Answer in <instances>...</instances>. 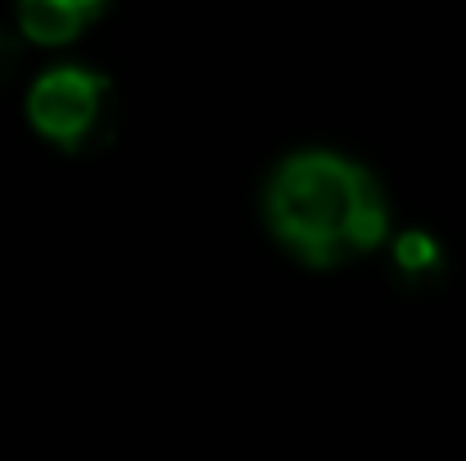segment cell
<instances>
[{"mask_svg":"<svg viewBox=\"0 0 466 461\" xmlns=\"http://www.w3.org/2000/svg\"><path fill=\"white\" fill-rule=\"evenodd\" d=\"M385 195L376 176L339 154H290L268 181L272 236L312 267H335L385 240Z\"/></svg>","mask_w":466,"mask_h":461,"instance_id":"1","label":"cell"},{"mask_svg":"<svg viewBox=\"0 0 466 461\" xmlns=\"http://www.w3.org/2000/svg\"><path fill=\"white\" fill-rule=\"evenodd\" d=\"M82 9L64 5V0H18V23L32 41L41 45H59V41H73L77 27H82Z\"/></svg>","mask_w":466,"mask_h":461,"instance_id":"3","label":"cell"},{"mask_svg":"<svg viewBox=\"0 0 466 461\" xmlns=\"http://www.w3.org/2000/svg\"><path fill=\"white\" fill-rule=\"evenodd\" d=\"M105 105V82L86 68H50L32 95H27V118L32 127L55 141V145H82L100 118Z\"/></svg>","mask_w":466,"mask_h":461,"instance_id":"2","label":"cell"},{"mask_svg":"<svg viewBox=\"0 0 466 461\" xmlns=\"http://www.w3.org/2000/svg\"><path fill=\"white\" fill-rule=\"evenodd\" d=\"M64 5H73V9H82V14H86V9H96L100 0H64Z\"/></svg>","mask_w":466,"mask_h":461,"instance_id":"4","label":"cell"}]
</instances>
